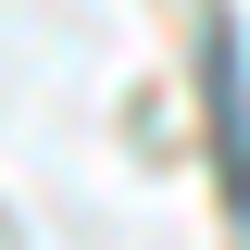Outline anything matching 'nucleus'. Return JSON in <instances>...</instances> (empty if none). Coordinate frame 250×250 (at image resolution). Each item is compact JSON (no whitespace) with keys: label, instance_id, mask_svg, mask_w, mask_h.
<instances>
[{"label":"nucleus","instance_id":"f257e3e1","mask_svg":"<svg viewBox=\"0 0 250 250\" xmlns=\"http://www.w3.org/2000/svg\"><path fill=\"white\" fill-rule=\"evenodd\" d=\"M213 113H225V188H238V213H250V100H238V50L213 38Z\"/></svg>","mask_w":250,"mask_h":250}]
</instances>
